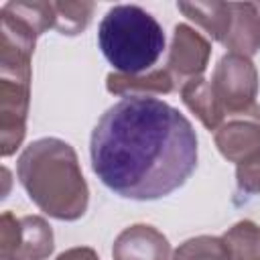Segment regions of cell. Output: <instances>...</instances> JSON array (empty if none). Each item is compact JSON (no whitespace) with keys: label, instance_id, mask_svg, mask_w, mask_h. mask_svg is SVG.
Segmentation results:
<instances>
[{"label":"cell","instance_id":"cell-1","mask_svg":"<svg viewBox=\"0 0 260 260\" xmlns=\"http://www.w3.org/2000/svg\"><path fill=\"white\" fill-rule=\"evenodd\" d=\"M91 169L116 195L152 201L171 195L197 167L191 122L156 98H128L108 108L91 130Z\"/></svg>","mask_w":260,"mask_h":260},{"label":"cell","instance_id":"cell-2","mask_svg":"<svg viewBox=\"0 0 260 260\" xmlns=\"http://www.w3.org/2000/svg\"><path fill=\"white\" fill-rule=\"evenodd\" d=\"M16 177L28 199L49 217L75 221L85 215L89 189L77 152L61 138H39L18 156Z\"/></svg>","mask_w":260,"mask_h":260},{"label":"cell","instance_id":"cell-3","mask_svg":"<svg viewBox=\"0 0 260 260\" xmlns=\"http://www.w3.org/2000/svg\"><path fill=\"white\" fill-rule=\"evenodd\" d=\"M98 45L118 73H146L162 55L165 32L158 20L136 4L112 6L100 22Z\"/></svg>","mask_w":260,"mask_h":260},{"label":"cell","instance_id":"cell-4","mask_svg":"<svg viewBox=\"0 0 260 260\" xmlns=\"http://www.w3.org/2000/svg\"><path fill=\"white\" fill-rule=\"evenodd\" d=\"M32 65L30 57L0 49V154L12 156L26 134Z\"/></svg>","mask_w":260,"mask_h":260},{"label":"cell","instance_id":"cell-5","mask_svg":"<svg viewBox=\"0 0 260 260\" xmlns=\"http://www.w3.org/2000/svg\"><path fill=\"white\" fill-rule=\"evenodd\" d=\"M211 87L228 118L238 114H250L260 108L256 104L258 71L250 57L225 53L213 69Z\"/></svg>","mask_w":260,"mask_h":260},{"label":"cell","instance_id":"cell-6","mask_svg":"<svg viewBox=\"0 0 260 260\" xmlns=\"http://www.w3.org/2000/svg\"><path fill=\"white\" fill-rule=\"evenodd\" d=\"M53 230L41 215L16 217L4 211L0 217V258L8 260H47L53 254Z\"/></svg>","mask_w":260,"mask_h":260},{"label":"cell","instance_id":"cell-7","mask_svg":"<svg viewBox=\"0 0 260 260\" xmlns=\"http://www.w3.org/2000/svg\"><path fill=\"white\" fill-rule=\"evenodd\" d=\"M209 57H211V45L201 32H197L193 26L185 22L175 26L169 59H167V71L173 75L175 83L181 81L183 85L189 79L203 77Z\"/></svg>","mask_w":260,"mask_h":260},{"label":"cell","instance_id":"cell-8","mask_svg":"<svg viewBox=\"0 0 260 260\" xmlns=\"http://www.w3.org/2000/svg\"><path fill=\"white\" fill-rule=\"evenodd\" d=\"M215 146L230 162H240L260 148V108L250 114L230 116L215 130Z\"/></svg>","mask_w":260,"mask_h":260},{"label":"cell","instance_id":"cell-9","mask_svg":"<svg viewBox=\"0 0 260 260\" xmlns=\"http://www.w3.org/2000/svg\"><path fill=\"white\" fill-rule=\"evenodd\" d=\"M171 244L148 223H134L118 234L112 246L114 260H169Z\"/></svg>","mask_w":260,"mask_h":260},{"label":"cell","instance_id":"cell-10","mask_svg":"<svg viewBox=\"0 0 260 260\" xmlns=\"http://www.w3.org/2000/svg\"><path fill=\"white\" fill-rule=\"evenodd\" d=\"M232 26L223 41L230 53L252 57L260 51V2H230Z\"/></svg>","mask_w":260,"mask_h":260},{"label":"cell","instance_id":"cell-11","mask_svg":"<svg viewBox=\"0 0 260 260\" xmlns=\"http://www.w3.org/2000/svg\"><path fill=\"white\" fill-rule=\"evenodd\" d=\"M175 79L167 69H152L146 73L130 75V73H108L106 77V89L114 95L128 98H154V95H167L175 89Z\"/></svg>","mask_w":260,"mask_h":260},{"label":"cell","instance_id":"cell-12","mask_svg":"<svg viewBox=\"0 0 260 260\" xmlns=\"http://www.w3.org/2000/svg\"><path fill=\"white\" fill-rule=\"evenodd\" d=\"M181 100L207 130H217L223 124L225 112L211 87V81H207L205 77L185 81L181 85Z\"/></svg>","mask_w":260,"mask_h":260},{"label":"cell","instance_id":"cell-13","mask_svg":"<svg viewBox=\"0 0 260 260\" xmlns=\"http://www.w3.org/2000/svg\"><path fill=\"white\" fill-rule=\"evenodd\" d=\"M177 8L195 24H199L213 41H225L232 26L230 2H177Z\"/></svg>","mask_w":260,"mask_h":260},{"label":"cell","instance_id":"cell-14","mask_svg":"<svg viewBox=\"0 0 260 260\" xmlns=\"http://www.w3.org/2000/svg\"><path fill=\"white\" fill-rule=\"evenodd\" d=\"M230 260H260V225L242 219L221 236Z\"/></svg>","mask_w":260,"mask_h":260},{"label":"cell","instance_id":"cell-15","mask_svg":"<svg viewBox=\"0 0 260 260\" xmlns=\"http://www.w3.org/2000/svg\"><path fill=\"white\" fill-rule=\"evenodd\" d=\"M4 12L16 16L24 24H28L39 37L49 28H55V8L53 2H6L2 6Z\"/></svg>","mask_w":260,"mask_h":260},{"label":"cell","instance_id":"cell-16","mask_svg":"<svg viewBox=\"0 0 260 260\" xmlns=\"http://www.w3.org/2000/svg\"><path fill=\"white\" fill-rule=\"evenodd\" d=\"M55 8V28L61 35H79L91 22L93 2H53Z\"/></svg>","mask_w":260,"mask_h":260},{"label":"cell","instance_id":"cell-17","mask_svg":"<svg viewBox=\"0 0 260 260\" xmlns=\"http://www.w3.org/2000/svg\"><path fill=\"white\" fill-rule=\"evenodd\" d=\"M173 260H230V254L221 238L195 236L179 244Z\"/></svg>","mask_w":260,"mask_h":260},{"label":"cell","instance_id":"cell-18","mask_svg":"<svg viewBox=\"0 0 260 260\" xmlns=\"http://www.w3.org/2000/svg\"><path fill=\"white\" fill-rule=\"evenodd\" d=\"M236 183L240 191L250 195H260V148L238 162Z\"/></svg>","mask_w":260,"mask_h":260},{"label":"cell","instance_id":"cell-19","mask_svg":"<svg viewBox=\"0 0 260 260\" xmlns=\"http://www.w3.org/2000/svg\"><path fill=\"white\" fill-rule=\"evenodd\" d=\"M55 260H100V256L89 246H75V248H69V250L61 252Z\"/></svg>","mask_w":260,"mask_h":260},{"label":"cell","instance_id":"cell-20","mask_svg":"<svg viewBox=\"0 0 260 260\" xmlns=\"http://www.w3.org/2000/svg\"><path fill=\"white\" fill-rule=\"evenodd\" d=\"M0 260H8V258H0Z\"/></svg>","mask_w":260,"mask_h":260}]
</instances>
